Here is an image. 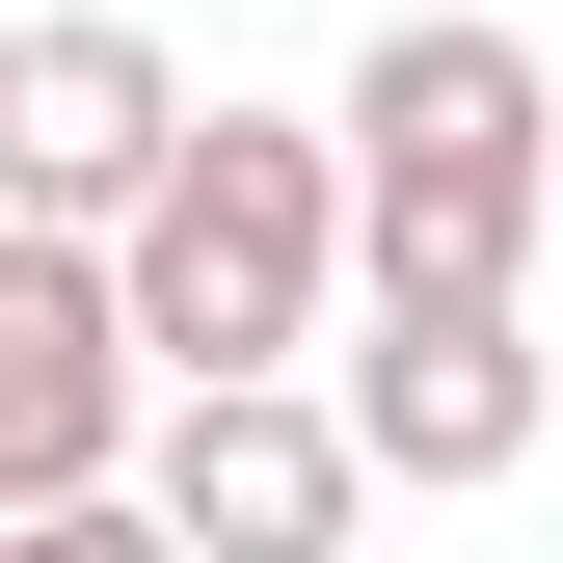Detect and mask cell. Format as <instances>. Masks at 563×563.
I'll list each match as a JSON object with an SVG mask.
<instances>
[{
  "instance_id": "1",
  "label": "cell",
  "mask_w": 563,
  "mask_h": 563,
  "mask_svg": "<svg viewBox=\"0 0 563 563\" xmlns=\"http://www.w3.org/2000/svg\"><path fill=\"white\" fill-rule=\"evenodd\" d=\"M322 134H349V216H376V322H537V268H563V81L483 0H402Z\"/></svg>"
},
{
  "instance_id": "2",
  "label": "cell",
  "mask_w": 563,
  "mask_h": 563,
  "mask_svg": "<svg viewBox=\"0 0 563 563\" xmlns=\"http://www.w3.org/2000/svg\"><path fill=\"white\" fill-rule=\"evenodd\" d=\"M108 268H134V349H162V402H268V376L322 349V296H376L349 134H296V108H216Z\"/></svg>"
},
{
  "instance_id": "3",
  "label": "cell",
  "mask_w": 563,
  "mask_h": 563,
  "mask_svg": "<svg viewBox=\"0 0 563 563\" xmlns=\"http://www.w3.org/2000/svg\"><path fill=\"white\" fill-rule=\"evenodd\" d=\"M162 456V349L108 242H0V510H134Z\"/></svg>"
},
{
  "instance_id": "4",
  "label": "cell",
  "mask_w": 563,
  "mask_h": 563,
  "mask_svg": "<svg viewBox=\"0 0 563 563\" xmlns=\"http://www.w3.org/2000/svg\"><path fill=\"white\" fill-rule=\"evenodd\" d=\"M188 134L216 108H188V54L134 27V0H54V27L0 54V188H27V242H134Z\"/></svg>"
},
{
  "instance_id": "5",
  "label": "cell",
  "mask_w": 563,
  "mask_h": 563,
  "mask_svg": "<svg viewBox=\"0 0 563 563\" xmlns=\"http://www.w3.org/2000/svg\"><path fill=\"white\" fill-rule=\"evenodd\" d=\"M134 510H162L188 563H349V510H376V430H349L322 376H268V402H162Z\"/></svg>"
},
{
  "instance_id": "6",
  "label": "cell",
  "mask_w": 563,
  "mask_h": 563,
  "mask_svg": "<svg viewBox=\"0 0 563 563\" xmlns=\"http://www.w3.org/2000/svg\"><path fill=\"white\" fill-rule=\"evenodd\" d=\"M322 402L376 430V483L483 510V483H537V430H563V322H349Z\"/></svg>"
},
{
  "instance_id": "7",
  "label": "cell",
  "mask_w": 563,
  "mask_h": 563,
  "mask_svg": "<svg viewBox=\"0 0 563 563\" xmlns=\"http://www.w3.org/2000/svg\"><path fill=\"white\" fill-rule=\"evenodd\" d=\"M0 563H188L162 510H0Z\"/></svg>"
},
{
  "instance_id": "8",
  "label": "cell",
  "mask_w": 563,
  "mask_h": 563,
  "mask_svg": "<svg viewBox=\"0 0 563 563\" xmlns=\"http://www.w3.org/2000/svg\"><path fill=\"white\" fill-rule=\"evenodd\" d=\"M537 322H563V268H537Z\"/></svg>"
}]
</instances>
